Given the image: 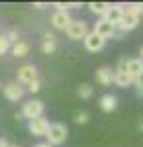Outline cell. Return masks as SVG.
I'll return each mask as SVG.
<instances>
[{
    "label": "cell",
    "mask_w": 143,
    "mask_h": 147,
    "mask_svg": "<svg viewBox=\"0 0 143 147\" xmlns=\"http://www.w3.org/2000/svg\"><path fill=\"white\" fill-rule=\"evenodd\" d=\"M116 30H118L116 26H112V24L106 22L104 18H100L98 22L94 24V30H92V32L96 35H100V37H104V39H108V37H114V35H116Z\"/></svg>",
    "instance_id": "obj_6"
},
{
    "label": "cell",
    "mask_w": 143,
    "mask_h": 147,
    "mask_svg": "<svg viewBox=\"0 0 143 147\" xmlns=\"http://www.w3.org/2000/svg\"><path fill=\"white\" fill-rule=\"evenodd\" d=\"M137 127H139V129H141V131H143V116H141V118H139V120H137Z\"/></svg>",
    "instance_id": "obj_27"
},
{
    "label": "cell",
    "mask_w": 143,
    "mask_h": 147,
    "mask_svg": "<svg viewBox=\"0 0 143 147\" xmlns=\"http://www.w3.org/2000/svg\"><path fill=\"white\" fill-rule=\"evenodd\" d=\"M0 86H2V84H0Z\"/></svg>",
    "instance_id": "obj_31"
},
{
    "label": "cell",
    "mask_w": 143,
    "mask_h": 147,
    "mask_svg": "<svg viewBox=\"0 0 143 147\" xmlns=\"http://www.w3.org/2000/svg\"><path fill=\"white\" fill-rule=\"evenodd\" d=\"M71 24H73V20H71L69 12H55V14L51 16V26H53L55 30H63V32H67Z\"/></svg>",
    "instance_id": "obj_9"
},
{
    "label": "cell",
    "mask_w": 143,
    "mask_h": 147,
    "mask_svg": "<svg viewBox=\"0 0 143 147\" xmlns=\"http://www.w3.org/2000/svg\"><path fill=\"white\" fill-rule=\"evenodd\" d=\"M88 34H90V32H88V26H86V22H82V20H73V24H71L69 30H67L69 39H73V41H78V39L84 41V37H86Z\"/></svg>",
    "instance_id": "obj_4"
},
{
    "label": "cell",
    "mask_w": 143,
    "mask_h": 147,
    "mask_svg": "<svg viewBox=\"0 0 143 147\" xmlns=\"http://www.w3.org/2000/svg\"><path fill=\"white\" fill-rule=\"evenodd\" d=\"M116 106H118V98H116L114 94H104V96L100 98V108H102L104 112L116 110Z\"/></svg>",
    "instance_id": "obj_15"
},
{
    "label": "cell",
    "mask_w": 143,
    "mask_h": 147,
    "mask_svg": "<svg viewBox=\"0 0 143 147\" xmlns=\"http://www.w3.org/2000/svg\"><path fill=\"white\" fill-rule=\"evenodd\" d=\"M110 6H112V4H108V2H90V4H88L90 12L96 14V16H100V18L106 16V12L110 10Z\"/></svg>",
    "instance_id": "obj_16"
},
{
    "label": "cell",
    "mask_w": 143,
    "mask_h": 147,
    "mask_svg": "<svg viewBox=\"0 0 143 147\" xmlns=\"http://www.w3.org/2000/svg\"><path fill=\"white\" fill-rule=\"evenodd\" d=\"M28 90L32 92V94H37V92L41 90V82H39V80H35V82H32V84L28 86Z\"/></svg>",
    "instance_id": "obj_22"
},
{
    "label": "cell",
    "mask_w": 143,
    "mask_h": 147,
    "mask_svg": "<svg viewBox=\"0 0 143 147\" xmlns=\"http://www.w3.org/2000/svg\"><path fill=\"white\" fill-rule=\"evenodd\" d=\"M139 12H135L132 8V6H127L125 8V12H123V18H121V22H120V26H118V30L120 32H132V30H135L137 26H139Z\"/></svg>",
    "instance_id": "obj_1"
},
{
    "label": "cell",
    "mask_w": 143,
    "mask_h": 147,
    "mask_svg": "<svg viewBox=\"0 0 143 147\" xmlns=\"http://www.w3.org/2000/svg\"><path fill=\"white\" fill-rule=\"evenodd\" d=\"M33 147H53V145H49V143H37V145H33Z\"/></svg>",
    "instance_id": "obj_28"
},
{
    "label": "cell",
    "mask_w": 143,
    "mask_h": 147,
    "mask_svg": "<svg viewBox=\"0 0 143 147\" xmlns=\"http://www.w3.org/2000/svg\"><path fill=\"white\" fill-rule=\"evenodd\" d=\"M37 79V69L33 67V65H24V67L18 69V82L20 84H32V82H35Z\"/></svg>",
    "instance_id": "obj_5"
},
{
    "label": "cell",
    "mask_w": 143,
    "mask_h": 147,
    "mask_svg": "<svg viewBox=\"0 0 143 147\" xmlns=\"http://www.w3.org/2000/svg\"><path fill=\"white\" fill-rule=\"evenodd\" d=\"M55 49H57L55 39H45V41H43V45H41V51H43L45 55H51V53H53Z\"/></svg>",
    "instance_id": "obj_19"
},
{
    "label": "cell",
    "mask_w": 143,
    "mask_h": 147,
    "mask_svg": "<svg viewBox=\"0 0 143 147\" xmlns=\"http://www.w3.org/2000/svg\"><path fill=\"white\" fill-rule=\"evenodd\" d=\"M69 136V129L65 124H51L49 134H47V143L49 145H61Z\"/></svg>",
    "instance_id": "obj_2"
},
{
    "label": "cell",
    "mask_w": 143,
    "mask_h": 147,
    "mask_svg": "<svg viewBox=\"0 0 143 147\" xmlns=\"http://www.w3.org/2000/svg\"><path fill=\"white\" fill-rule=\"evenodd\" d=\"M30 134H33V136L41 137V136H47L49 134V127H51V124L45 120V118H37V120H33V122H30Z\"/></svg>",
    "instance_id": "obj_10"
},
{
    "label": "cell",
    "mask_w": 143,
    "mask_h": 147,
    "mask_svg": "<svg viewBox=\"0 0 143 147\" xmlns=\"http://www.w3.org/2000/svg\"><path fill=\"white\" fill-rule=\"evenodd\" d=\"M8 145H10V143H8L4 137H0V147H8Z\"/></svg>",
    "instance_id": "obj_25"
},
{
    "label": "cell",
    "mask_w": 143,
    "mask_h": 147,
    "mask_svg": "<svg viewBox=\"0 0 143 147\" xmlns=\"http://www.w3.org/2000/svg\"><path fill=\"white\" fill-rule=\"evenodd\" d=\"M92 92H94V88H92L88 82H82V84H78V86H77V94L82 98V100H88V98L92 96Z\"/></svg>",
    "instance_id": "obj_18"
},
{
    "label": "cell",
    "mask_w": 143,
    "mask_h": 147,
    "mask_svg": "<svg viewBox=\"0 0 143 147\" xmlns=\"http://www.w3.org/2000/svg\"><path fill=\"white\" fill-rule=\"evenodd\" d=\"M24 96V88L20 86V82H10L4 86V98L8 102H18Z\"/></svg>",
    "instance_id": "obj_11"
},
{
    "label": "cell",
    "mask_w": 143,
    "mask_h": 147,
    "mask_svg": "<svg viewBox=\"0 0 143 147\" xmlns=\"http://www.w3.org/2000/svg\"><path fill=\"white\" fill-rule=\"evenodd\" d=\"M96 80L102 86H110L112 82H114V71L110 67H100L96 71Z\"/></svg>",
    "instance_id": "obj_14"
},
{
    "label": "cell",
    "mask_w": 143,
    "mask_h": 147,
    "mask_svg": "<svg viewBox=\"0 0 143 147\" xmlns=\"http://www.w3.org/2000/svg\"><path fill=\"white\" fill-rule=\"evenodd\" d=\"M73 120H75V124L84 125V124H88V120H90V118H88V114H86V112H80V110H77V112H75V118H73Z\"/></svg>",
    "instance_id": "obj_20"
},
{
    "label": "cell",
    "mask_w": 143,
    "mask_h": 147,
    "mask_svg": "<svg viewBox=\"0 0 143 147\" xmlns=\"http://www.w3.org/2000/svg\"><path fill=\"white\" fill-rule=\"evenodd\" d=\"M8 147H20V145H8Z\"/></svg>",
    "instance_id": "obj_30"
},
{
    "label": "cell",
    "mask_w": 143,
    "mask_h": 147,
    "mask_svg": "<svg viewBox=\"0 0 143 147\" xmlns=\"http://www.w3.org/2000/svg\"><path fill=\"white\" fill-rule=\"evenodd\" d=\"M141 59H143V45H141Z\"/></svg>",
    "instance_id": "obj_29"
},
{
    "label": "cell",
    "mask_w": 143,
    "mask_h": 147,
    "mask_svg": "<svg viewBox=\"0 0 143 147\" xmlns=\"http://www.w3.org/2000/svg\"><path fill=\"white\" fill-rule=\"evenodd\" d=\"M4 35L8 37V41H10L12 45L20 41V39H18V32H16V30H8V32H6V34H4Z\"/></svg>",
    "instance_id": "obj_21"
},
{
    "label": "cell",
    "mask_w": 143,
    "mask_h": 147,
    "mask_svg": "<svg viewBox=\"0 0 143 147\" xmlns=\"http://www.w3.org/2000/svg\"><path fill=\"white\" fill-rule=\"evenodd\" d=\"M28 53H30V45L26 41H18V43L12 45V55L14 57H26Z\"/></svg>",
    "instance_id": "obj_17"
},
{
    "label": "cell",
    "mask_w": 143,
    "mask_h": 147,
    "mask_svg": "<svg viewBox=\"0 0 143 147\" xmlns=\"http://www.w3.org/2000/svg\"><path fill=\"white\" fill-rule=\"evenodd\" d=\"M123 71L133 79L139 77L143 73V59H125L123 61Z\"/></svg>",
    "instance_id": "obj_12"
},
{
    "label": "cell",
    "mask_w": 143,
    "mask_h": 147,
    "mask_svg": "<svg viewBox=\"0 0 143 147\" xmlns=\"http://www.w3.org/2000/svg\"><path fill=\"white\" fill-rule=\"evenodd\" d=\"M123 12H125V6H123V4H112L110 10L106 12V16H104V20L118 28L120 22H121V18H123Z\"/></svg>",
    "instance_id": "obj_7"
},
{
    "label": "cell",
    "mask_w": 143,
    "mask_h": 147,
    "mask_svg": "<svg viewBox=\"0 0 143 147\" xmlns=\"http://www.w3.org/2000/svg\"><path fill=\"white\" fill-rule=\"evenodd\" d=\"M43 110H45V106H43L41 100H30V102L24 104L22 114H24V118H28L30 122H33V120H37V118H41Z\"/></svg>",
    "instance_id": "obj_3"
},
{
    "label": "cell",
    "mask_w": 143,
    "mask_h": 147,
    "mask_svg": "<svg viewBox=\"0 0 143 147\" xmlns=\"http://www.w3.org/2000/svg\"><path fill=\"white\" fill-rule=\"evenodd\" d=\"M33 6H35V8H47V4H43V2H35Z\"/></svg>",
    "instance_id": "obj_26"
},
{
    "label": "cell",
    "mask_w": 143,
    "mask_h": 147,
    "mask_svg": "<svg viewBox=\"0 0 143 147\" xmlns=\"http://www.w3.org/2000/svg\"><path fill=\"white\" fill-rule=\"evenodd\" d=\"M135 12H139V14H143V2H135V4H130Z\"/></svg>",
    "instance_id": "obj_24"
},
{
    "label": "cell",
    "mask_w": 143,
    "mask_h": 147,
    "mask_svg": "<svg viewBox=\"0 0 143 147\" xmlns=\"http://www.w3.org/2000/svg\"><path fill=\"white\" fill-rule=\"evenodd\" d=\"M133 84H135L139 90H143V73L139 75V77H135V82H133Z\"/></svg>",
    "instance_id": "obj_23"
},
{
    "label": "cell",
    "mask_w": 143,
    "mask_h": 147,
    "mask_svg": "<svg viewBox=\"0 0 143 147\" xmlns=\"http://www.w3.org/2000/svg\"><path fill=\"white\" fill-rule=\"evenodd\" d=\"M135 79L130 77L123 69H114V84L116 86H120V88H125V86H132Z\"/></svg>",
    "instance_id": "obj_13"
},
{
    "label": "cell",
    "mask_w": 143,
    "mask_h": 147,
    "mask_svg": "<svg viewBox=\"0 0 143 147\" xmlns=\"http://www.w3.org/2000/svg\"><path fill=\"white\" fill-rule=\"evenodd\" d=\"M104 43H106V39L100 37V35H96L94 32H90V34L84 37V47H86L90 53H98V51H102Z\"/></svg>",
    "instance_id": "obj_8"
}]
</instances>
